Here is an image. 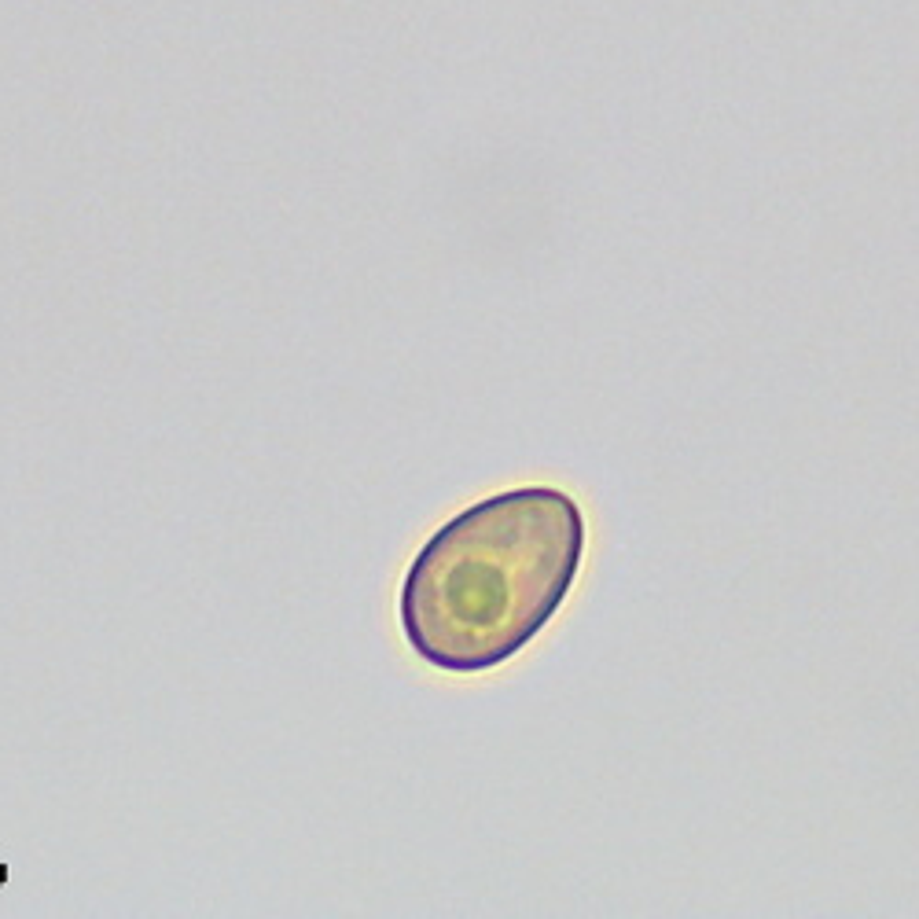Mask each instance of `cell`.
<instances>
[{
    "mask_svg": "<svg viewBox=\"0 0 919 919\" xmlns=\"http://www.w3.org/2000/svg\"><path fill=\"white\" fill-rule=\"evenodd\" d=\"M589 545L559 486H515L442 522L401 581V633L445 673H486L534 644L567 603Z\"/></svg>",
    "mask_w": 919,
    "mask_h": 919,
    "instance_id": "cell-1",
    "label": "cell"
}]
</instances>
